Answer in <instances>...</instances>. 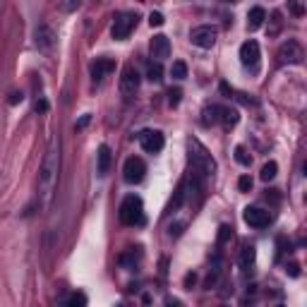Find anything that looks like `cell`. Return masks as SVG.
I'll return each mask as SVG.
<instances>
[{
    "mask_svg": "<svg viewBox=\"0 0 307 307\" xmlns=\"http://www.w3.org/2000/svg\"><path fill=\"white\" fill-rule=\"evenodd\" d=\"M225 2H238V0H225Z\"/></svg>",
    "mask_w": 307,
    "mask_h": 307,
    "instance_id": "obj_35",
    "label": "cell"
},
{
    "mask_svg": "<svg viewBox=\"0 0 307 307\" xmlns=\"http://www.w3.org/2000/svg\"><path fill=\"white\" fill-rule=\"evenodd\" d=\"M58 175H60V140L53 137L48 142L43 164H41V170H39V206L46 209L51 204L58 187Z\"/></svg>",
    "mask_w": 307,
    "mask_h": 307,
    "instance_id": "obj_1",
    "label": "cell"
},
{
    "mask_svg": "<svg viewBox=\"0 0 307 307\" xmlns=\"http://www.w3.org/2000/svg\"><path fill=\"white\" fill-rule=\"evenodd\" d=\"M62 303L65 305H86V295L84 293H72V295L62 298Z\"/></svg>",
    "mask_w": 307,
    "mask_h": 307,
    "instance_id": "obj_22",
    "label": "cell"
},
{
    "mask_svg": "<svg viewBox=\"0 0 307 307\" xmlns=\"http://www.w3.org/2000/svg\"><path fill=\"white\" fill-rule=\"evenodd\" d=\"M180 96H183L180 89H170V91H168V103H170V106H178V103H180Z\"/></svg>",
    "mask_w": 307,
    "mask_h": 307,
    "instance_id": "obj_27",
    "label": "cell"
},
{
    "mask_svg": "<svg viewBox=\"0 0 307 307\" xmlns=\"http://www.w3.org/2000/svg\"><path fill=\"white\" fill-rule=\"evenodd\" d=\"M219 39V29L211 27V24H202V27H195L190 31V41L199 46V48H211Z\"/></svg>",
    "mask_w": 307,
    "mask_h": 307,
    "instance_id": "obj_7",
    "label": "cell"
},
{
    "mask_svg": "<svg viewBox=\"0 0 307 307\" xmlns=\"http://www.w3.org/2000/svg\"><path fill=\"white\" fill-rule=\"evenodd\" d=\"M230 235H233V228H230V225H221V233H219V243L224 245V243L228 240V238H230Z\"/></svg>",
    "mask_w": 307,
    "mask_h": 307,
    "instance_id": "obj_28",
    "label": "cell"
},
{
    "mask_svg": "<svg viewBox=\"0 0 307 307\" xmlns=\"http://www.w3.org/2000/svg\"><path fill=\"white\" fill-rule=\"evenodd\" d=\"M137 15L135 12H120V15H115L113 17V27H111V34L113 39H118V41H123V39H127L130 34H132V29L137 27Z\"/></svg>",
    "mask_w": 307,
    "mask_h": 307,
    "instance_id": "obj_5",
    "label": "cell"
},
{
    "mask_svg": "<svg viewBox=\"0 0 307 307\" xmlns=\"http://www.w3.org/2000/svg\"><path fill=\"white\" fill-rule=\"evenodd\" d=\"M195 281H197V276H195V274H190V276H187V279H185V283H187V286H190V283H195Z\"/></svg>",
    "mask_w": 307,
    "mask_h": 307,
    "instance_id": "obj_34",
    "label": "cell"
},
{
    "mask_svg": "<svg viewBox=\"0 0 307 307\" xmlns=\"http://www.w3.org/2000/svg\"><path fill=\"white\" fill-rule=\"evenodd\" d=\"M276 58H279V65H300L303 58H305V51L295 39H288V41L281 43Z\"/></svg>",
    "mask_w": 307,
    "mask_h": 307,
    "instance_id": "obj_6",
    "label": "cell"
},
{
    "mask_svg": "<svg viewBox=\"0 0 307 307\" xmlns=\"http://www.w3.org/2000/svg\"><path fill=\"white\" fill-rule=\"evenodd\" d=\"M235 161L240 164V166H250V156H247V151H245V146H238L235 149Z\"/></svg>",
    "mask_w": 307,
    "mask_h": 307,
    "instance_id": "obj_23",
    "label": "cell"
},
{
    "mask_svg": "<svg viewBox=\"0 0 307 307\" xmlns=\"http://www.w3.org/2000/svg\"><path fill=\"white\" fill-rule=\"evenodd\" d=\"M144 173H146V166H144V161H142L140 156H130L127 161H125V166H123V178H125V183H130V185H137L144 180Z\"/></svg>",
    "mask_w": 307,
    "mask_h": 307,
    "instance_id": "obj_9",
    "label": "cell"
},
{
    "mask_svg": "<svg viewBox=\"0 0 307 307\" xmlns=\"http://www.w3.org/2000/svg\"><path fill=\"white\" fill-rule=\"evenodd\" d=\"M89 70H91V80H94V82H101V80H106L113 70H115V60H113V58H96Z\"/></svg>",
    "mask_w": 307,
    "mask_h": 307,
    "instance_id": "obj_14",
    "label": "cell"
},
{
    "mask_svg": "<svg viewBox=\"0 0 307 307\" xmlns=\"http://www.w3.org/2000/svg\"><path fill=\"white\" fill-rule=\"evenodd\" d=\"M164 22H166V20H164L161 12H151V15H149V24H151V27H164Z\"/></svg>",
    "mask_w": 307,
    "mask_h": 307,
    "instance_id": "obj_26",
    "label": "cell"
},
{
    "mask_svg": "<svg viewBox=\"0 0 307 307\" xmlns=\"http://www.w3.org/2000/svg\"><path fill=\"white\" fill-rule=\"evenodd\" d=\"M111 161H113L111 146H108V144H101V146H99V154H96V173H99L101 178L108 175V170H111Z\"/></svg>",
    "mask_w": 307,
    "mask_h": 307,
    "instance_id": "obj_16",
    "label": "cell"
},
{
    "mask_svg": "<svg viewBox=\"0 0 307 307\" xmlns=\"http://www.w3.org/2000/svg\"><path fill=\"white\" fill-rule=\"evenodd\" d=\"M80 2H82V0H70V2H65V10H67V12H72L75 7H80Z\"/></svg>",
    "mask_w": 307,
    "mask_h": 307,
    "instance_id": "obj_31",
    "label": "cell"
},
{
    "mask_svg": "<svg viewBox=\"0 0 307 307\" xmlns=\"http://www.w3.org/2000/svg\"><path fill=\"white\" fill-rule=\"evenodd\" d=\"M89 120H91V115H82V118H80V123H77L75 127H77V130H84V127L89 125Z\"/></svg>",
    "mask_w": 307,
    "mask_h": 307,
    "instance_id": "obj_30",
    "label": "cell"
},
{
    "mask_svg": "<svg viewBox=\"0 0 307 307\" xmlns=\"http://www.w3.org/2000/svg\"><path fill=\"white\" fill-rule=\"evenodd\" d=\"M140 72L132 67V65H127L125 70H123V77H120V94L125 96V99H132L135 94H137V89H140Z\"/></svg>",
    "mask_w": 307,
    "mask_h": 307,
    "instance_id": "obj_10",
    "label": "cell"
},
{
    "mask_svg": "<svg viewBox=\"0 0 307 307\" xmlns=\"http://www.w3.org/2000/svg\"><path fill=\"white\" fill-rule=\"evenodd\" d=\"M288 10H290L295 17H303V12H305L303 5H300V0H288Z\"/></svg>",
    "mask_w": 307,
    "mask_h": 307,
    "instance_id": "obj_24",
    "label": "cell"
},
{
    "mask_svg": "<svg viewBox=\"0 0 307 307\" xmlns=\"http://www.w3.org/2000/svg\"><path fill=\"white\" fill-rule=\"evenodd\" d=\"M190 164L195 170L192 175H197L199 180H206L216 173V161L211 159V154L199 140H190Z\"/></svg>",
    "mask_w": 307,
    "mask_h": 307,
    "instance_id": "obj_2",
    "label": "cell"
},
{
    "mask_svg": "<svg viewBox=\"0 0 307 307\" xmlns=\"http://www.w3.org/2000/svg\"><path fill=\"white\" fill-rule=\"evenodd\" d=\"M149 51H151V58H156V60L168 58L170 56V41H168V36H164V34L154 36L151 43H149Z\"/></svg>",
    "mask_w": 307,
    "mask_h": 307,
    "instance_id": "obj_15",
    "label": "cell"
},
{
    "mask_svg": "<svg viewBox=\"0 0 307 307\" xmlns=\"http://www.w3.org/2000/svg\"><path fill=\"white\" fill-rule=\"evenodd\" d=\"M252 264H254V247H245L243 254H240V266H243V271H247Z\"/></svg>",
    "mask_w": 307,
    "mask_h": 307,
    "instance_id": "obj_19",
    "label": "cell"
},
{
    "mask_svg": "<svg viewBox=\"0 0 307 307\" xmlns=\"http://www.w3.org/2000/svg\"><path fill=\"white\" fill-rule=\"evenodd\" d=\"M286 271H288L290 276H298V264H290V266H288Z\"/></svg>",
    "mask_w": 307,
    "mask_h": 307,
    "instance_id": "obj_32",
    "label": "cell"
},
{
    "mask_svg": "<svg viewBox=\"0 0 307 307\" xmlns=\"http://www.w3.org/2000/svg\"><path fill=\"white\" fill-rule=\"evenodd\" d=\"M120 221L125 225H142L144 224V204L142 197L127 195L120 204Z\"/></svg>",
    "mask_w": 307,
    "mask_h": 307,
    "instance_id": "obj_3",
    "label": "cell"
},
{
    "mask_svg": "<svg viewBox=\"0 0 307 307\" xmlns=\"http://www.w3.org/2000/svg\"><path fill=\"white\" fill-rule=\"evenodd\" d=\"M259 58H262V51H259V43H257L254 39L245 41V43L240 46V62H243V67H247L250 72H257Z\"/></svg>",
    "mask_w": 307,
    "mask_h": 307,
    "instance_id": "obj_8",
    "label": "cell"
},
{
    "mask_svg": "<svg viewBox=\"0 0 307 307\" xmlns=\"http://www.w3.org/2000/svg\"><path fill=\"white\" fill-rule=\"evenodd\" d=\"M170 75H173V80H185L187 77V65L183 60H175L173 67H170Z\"/></svg>",
    "mask_w": 307,
    "mask_h": 307,
    "instance_id": "obj_18",
    "label": "cell"
},
{
    "mask_svg": "<svg viewBox=\"0 0 307 307\" xmlns=\"http://www.w3.org/2000/svg\"><path fill=\"white\" fill-rule=\"evenodd\" d=\"M161 75H164V67H161L159 62H151V65H149V70H146L149 82H161V80H164Z\"/></svg>",
    "mask_w": 307,
    "mask_h": 307,
    "instance_id": "obj_20",
    "label": "cell"
},
{
    "mask_svg": "<svg viewBox=\"0 0 307 307\" xmlns=\"http://www.w3.org/2000/svg\"><path fill=\"white\" fill-rule=\"evenodd\" d=\"M240 120V115L235 108H228V106H209L204 111V125H214V123H221L225 130L228 127H235Z\"/></svg>",
    "mask_w": 307,
    "mask_h": 307,
    "instance_id": "obj_4",
    "label": "cell"
},
{
    "mask_svg": "<svg viewBox=\"0 0 307 307\" xmlns=\"http://www.w3.org/2000/svg\"><path fill=\"white\" fill-rule=\"evenodd\" d=\"M276 170H279V166H276V161H269V164H264V168H262V180H274L276 178Z\"/></svg>",
    "mask_w": 307,
    "mask_h": 307,
    "instance_id": "obj_21",
    "label": "cell"
},
{
    "mask_svg": "<svg viewBox=\"0 0 307 307\" xmlns=\"http://www.w3.org/2000/svg\"><path fill=\"white\" fill-rule=\"evenodd\" d=\"M238 190H240V192H250L252 190V178L250 175H243V178L238 180Z\"/></svg>",
    "mask_w": 307,
    "mask_h": 307,
    "instance_id": "obj_25",
    "label": "cell"
},
{
    "mask_svg": "<svg viewBox=\"0 0 307 307\" xmlns=\"http://www.w3.org/2000/svg\"><path fill=\"white\" fill-rule=\"evenodd\" d=\"M264 20H266V10L264 7H252L250 12H247V29L250 31H254V29H259L262 24H264Z\"/></svg>",
    "mask_w": 307,
    "mask_h": 307,
    "instance_id": "obj_17",
    "label": "cell"
},
{
    "mask_svg": "<svg viewBox=\"0 0 307 307\" xmlns=\"http://www.w3.org/2000/svg\"><path fill=\"white\" fill-rule=\"evenodd\" d=\"M34 108H36V113H46L48 111V101H46V99H39V101L34 103Z\"/></svg>",
    "mask_w": 307,
    "mask_h": 307,
    "instance_id": "obj_29",
    "label": "cell"
},
{
    "mask_svg": "<svg viewBox=\"0 0 307 307\" xmlns=\"http://www.w3.org/2000/svg\"><path fill=\"white\" fill-rule=\"evenodd\" d=\"M34 41L41 51H53L56 46V31L48 27V24H39L36 31H34Z\"/></svg>",
    "mask_w": 307,
    "mask_h": 307,
    "instance_id": "obj_13",
    "label": "cell"
},
{
    "mask_svg": "<svg viewBox=\"0 0 307 307\" xmlns=\"http://www.w3.org/2000/svg\"><path fill=\"white\" fill-rule=\"evenodd\" d=\"M17 101H22V94H12V99H10V103H12V106H15V103H17Z\"/></svg>",
    "mask_w": 307,
    "mask_h": 307,
    "instance_id": "obj_33",
    "label": "cell"
},
{
    "mask_svg": "<svg viewBox=\"0 0 307 307\" xmlns=\"http://www.w3.org/2000/svg\"><path fill=\"white\" fill-rule=\"evenodd\" d=\"M243 219H245V224L252 225V228H266V225L271 224L269 211H266V209H259V206H247V209L243 211Z\"/></svg>",
    "mask_w": 307,
    "mask_h": 307,
    "instance_id": "obj_12",
    "label": "cell"
},
{
    "mask_svg": "<svg viewBox=\"0 0 307 307\" xmlns=\"http://www.w3.org/2000/svg\"><path fill=\"white\" fill-rule=\"evenodd\" d=\"M137 140H140L142 149H144L146 154H159V151L164 149V144H166L164 135H161L159 130H142L140 135H137Z\"/></svg>",
    "mask_w": 307,
    "mask_h": 307,
    "instance_id": "obj_11",
    "label": "cell"
}]
</instances>
